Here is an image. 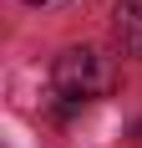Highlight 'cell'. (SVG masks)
Instances as JSON below:
<instances>
[{
	"label": "cell",
	"mask_w": 142,
	"mask_h": 148,
	"mask_svg": "<svg viewBox=\"0 0 142 148\" xmlns=\"http://www.w3.org/2000/svg\"><path fill=\"white\" fill-rule=\"evenodd\" d=\"M117 41L142 56V0H117Z\"/></svg>",
	"instance_id": "7a4b0ae2"
},
{
	"label": "cell",
	"mask_w": 142,
	"mask_h": 148,
	"mask_svg": "<svg viewBox=\"0 0 142 148\" xmlns=\"http://www.w3.org/2000/svg\"><path fill=\"white\" fill-rule=\"evenodd\" d=\"M51 87L66 102H97V97L117 92V66H112V56H101L91 46H71L51 66Z\"/></svg>",
	"instance_id": "6da1fadb"
}]
</instances>
